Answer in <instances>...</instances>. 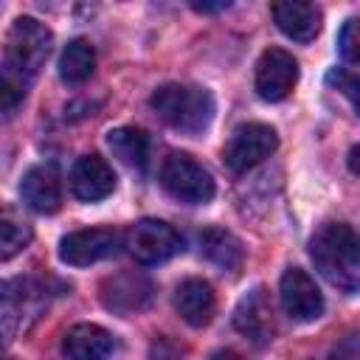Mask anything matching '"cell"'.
Instances as JSON below:
<instances>
[{"mask_svg":"<svg viewBox=\"0 0 360 360\" xmlns=\"http://www.w3.org/2000/svg\"><path fill=\"white\" fill-rule=\"evenodd\" d=\"M53 34L34 17H17L6 34L3 51V79H0V104L6 115H14L17 104L25 96L28 82L39 73L51 53Z\"/></svg>","mask_w":360,"mask_h":360,"instance_id":"6da1fadb","label":"cell"},{"mask_svg":"<svg viewBox=\"0 0 360 360\" xmlns=\"http://www.w3.org/2000/svg\"><path fill=\"white\" fill-rule=\"evenodd\" d=\"M315 270L340 292L360 290V233L346 222H323L309 239Z\"/></svg>","mask_w":360,"mask_h":360,"instance_id":"7a4b0ae2","label":"cell"},{"mask_svg":"<svg viewBox=\"0 0 360 360\" xmlns=\"http://www.w3.org/2000/svg\"><path fill=\"white\" fill-rule=\"evenodd\" d=\"M152 110L172 127L188 135H197L208 129L214 118V98L205 87L191 84H163L149 98Z\"/></svg>","mask_w":360,"mask_h":360,"instance_id":"3957f363","label":"cell"},{"mask_svg":"<svg viewBox=\"0 0 360 360\" xmlns=\"http://www.w3.org/2000/svg\"><path fill=\"white\" fill-rule=\"evenodd\" d=\"M160 186L174 200L188 202V205H200V202H208L214 197V177H211V172L202 163H197L191 155H186V152H172L163 160Z\"/></svg>","mask_w":360,"mask_h":360,"instance_id":"277c9868","label":"cell"},{"mask_svg":"<svg viewBox=\"0 0 360 360\" xmlns=\"http://www.w3.org/2000/svg\"><path fill=\"white\" fill-rule=\"evenodd\" d=\"M278 146V135L270 124H259V121H250V124H242L233 129V135L228 138L225 143V166L231 172H248L250 166L262 163L264 158H270Z\"/></svg>","mask_w":360,"mask_h":360,"instance_id":"5b68a950","label":"cell"},{"mask_svg":"<svg viewBox=\"0 0 360 360\" xmlns=\"http://www.w3.org/2000/svg\"><path fill=\"white\" fill-rule=\"evenodd\" d=\"M183 248L180 233L163 219H138L127 231V250L141 264H160Z\"/></svg>","mask_w":360,"mask_h":360,"instance_id":"8992f818","label":"cell"},{"mask_svg":"<svg viewBox=\"0 0 360 360\" xmlns=\"http://www.w3.org/2000/svg\"><path fill=\"white\" fill-rule=\"evenodd\" d=\"M118 248V233L112 228H82L59 242V259L70 267H87L107 256H112Z\"/></svg>","mask_w":360,"mask_h":360,"instance_id":"52a82bcc","label":"cell"},{"mask_svg":"<svg viewBox=\"0 0 360 360\" xmlns=\"http://www.w3.org/2000/svg\"><path fill=\"white\" fill-rule=\"evenodd\" d=\"M298 82V62L281 51L267 48L256 62V93L264 101H281L290 96V90Z\"/></svg>","mask_w":360,"mask_h":360,"instance_id":"ba28073f","label":"cell"},{"mask_svg":"<svg viewBox=\"0 0 360 360\" xmlns=\"http://www.w3.org/2000/svg\"><path fill=\"white\" fill-rule=\"evenodd\" d=\"M278 295H281L284 312L298 323H309L323 312V295L301 267H290L281 276Z\"/></svg>","mask_w":360,"mask_h":360,"instance_id":"9c48e42d","label":"cell"},{"mask_svg":"<svg viewBox=\"0 0 360 360\" xmlns=\"http://www.w3.org/2000/svg\"><path fill=\"white\" fill-rule=\"evenodd\" d=\"M233 326L256 346H267L276 335V321H273V307L267 301V292L262 287L250 290L233 309Z\"/></svg>","mask_w":360,"mask_h":360,"instance_id":"30bf717a","label":"cell"},{"mask_svg":"<svg viewBox=\"0 0 360 360\" xmlns=\"http://www.w3.org/2000/svg\"><path fill=\"white\" fill-rule=\"evenodd\" d=\"M152 298V284L141 273H118L104 278L101 284V304L118 315L141 312Z\"/></svg>","mask_w":360,"mask_h":360,"instance_id":"8fae6325","label":"cell"},{"mask_svg":"<svg viewBox=\"0 0 360 360\" xmlns=\"http://www.w3.org/2000/svg\"><path fill=\"white\" fill-rule=\"evenodd\" d=\"M70 188L82 202H98L112 194L115 174L101 155H82L70 172Z\"/></svg>","mask_w":360,"mask_h":360,"instance_id":"7c38bea8","label":"cell"},{"mask_svg":"<svg viewBox=\"0 0 360 360\" xmlns=\"http://www.w3.org/2000/svg\"><path fill=\"white\" fill-rule=\"evenodd\" d=\"M20 194L25 200L28 208H34L37 214H53L62 205V183L53 166L42 163L25 172L22 183H20Z\"/></svg>","mask_w":360,"mask_h":360,"instance_id":"4fadbf2b","label":"cell"},{"mask_svg":"<svg viewBox=\"0 0 360 360\" xmlns=\"http://www.w3.org/2000/svg\"><path fill=\"white\" fill-rule=\"evenodd\" d=\"M273 20L281 34H287L295 42H309L321 31V8L315 3H301V0H284L273 3Z\"/></svg>","mask_w":360,"mask_h":360,"instance_id":"5bb4252c","label":"cell"},{"mask_svg":"<svg viewBox=\"0 0 360 360\" xmlns=\"http://www.w3.org/2000/svg\"><path fill=\"white\" fill-rule=\"evenodd\" d=\"M112 346V335L96 323H76L62 338V354L68 360H107Z\"/></svg>","mask_w":360,"mask_h":360,"instance_id":"9a60e30c","label":"cell"},{"mask_svg":"<svg viewBox=\"0 0 360 360\" xmlns=\"http://www.w3.org/2000/svg\"><path fill=\"white\" fill-rule=\"evenodd\" d=\"M214 290L202 278H186L174 290V309L188 326H205L214 318Z\"/></svg>","mask_w":360,"mask_h":360,"instance_id":"2e32d148","label":"cell"},{"mask_svg":"<svg viewBox=\"0 0 360 360\" xmlns=\"http://www.w3.org/2000/svg\"><path fill=\"white\" fill-rule=\"evenodd\" d=\"M200 250L208 262H214L217 267H222L228 273H236L245 262L242 242L225 228H205L200 233Z\"/></svg>","mask_w":360,"mask_h":360,"instance_id":"e0dca14e","label":"cell"},{"mask_svg":"<svg viewBox=\"0 0 360 360\" xmlns=\"http://www.w3.org/2000/svg\"><path fill=\"white\" fill-rule=\"evenodd\" d=\"M37 292L31 287V281H6L3 284V323H6V340H11L17 335V329L22 326V312H37Z\"/></svg>","mask_w":360,"mask_h":360,"instance_id":"ac0fdd59","label":"cell"},{"mask_svg":"<svg viewBox=\"0 0 360 360\" xmlns=\"http://www.w3.org/2000/svg\"><path fill=\"white\" fill-rule=\"evenodd\" d=\"M107 146L112 155L132 169H146L149 163V135L138 127H118L107 132Z\"/></svg>","mask_w":360,"mask_h":360,"instance_id":"d6986e66","label":"cell"},{"mask_svg":"<svg viewBox=\"0 0 360 360\" xmlns=\"http://www.w3.org/2000/svg\"><path fill=\"white\" fill-rule=\"evenodd\" d=\"M96 70V51L87 39H70L59 56V76L68 84H82Z\"/></svg>","mask_w":360,"mask_h":360,"instance_id":"ffe728a7","label":"cell"},{"mask_svg":"<svg viewBox=\"0 0 360 360\" xmlns=\"http://www.w3.org/2000/svg\"><path fill=\"white\" fill-rule=\"evenodd\" d=\"M31 242V228L11 211V208H6V214H3V222H0V256L8 262L14 253H20L25 245Z\"/></svg>","mask_w":360,"mask_h":360,"instance_id":"44dd1931","label":"cell"},{"mask_svg":"<svg viewBox=\"0 0 360 360\" xmlns=\"http://www.w3.org/2000/svg\"><path fill=\"white\" fill-rule=\"evenodd\" d=\"M326 82L354 107V112L360 115V76H354V73H349V70H329L326 73Z\"/></svg>","mask_w":360,"mask_h":360,"instance_id":"7402d4cb","label":"cell"},{"mask_svg":"<svg viewBox=\"0 0 360 360\" xmlns=\"http://www.w3.org/2000/svg\"><path fill=\"white\" fill-rule=\"evenodd\" d=\"M338 45H340L343 59L360 68V17H352V20H346V22H343Z\"/></svg>","mask_w":360,"mask_h":360,"instance_id":"603a6c76","label":"cell"},{"mask_svg":"<svg viewBox=\"0 0 360 360\" xmlns=\"http://www.w3.org/2000/svg\"><path fill=\"white\" fill-rule=\"evenodd\" d=\"M149 357H152V360H180V357H183V346H177L172 338L160 335V338H155Z\"/></svg>","mask_w":360,"mask_h":360,"instance_id":"cb8c5ba5","label":"cell"},{"mask_svg":"<svg viewBox=\"0 0 360 360\" xmlns=\"http://www.w3.org/2000/svg\"><path fill=\"white\" fill-rule=\"evenodd\" d=\"M326 360H360V335H349L346 340H340Z\"/></svg>","mask_w":360,"mask_h":360,"instance_id":"d4e9b609","label":"cell"},{"mask_svg":"<svg viewBox=\"0 0 360 360\" xmlns=\"http://www.w3.org/2000/svg\"><path fill=\"white\" fill-rule=\"evenodd\" d=\"M208 360H245V357H242V354H236L233 349H217Z\"/></svg>","mask_w":360,"mask_h":360,"instance_id":"484cf974","label":"cell"},{"mask_svg":"<svg viewBox=\"0 0 360 360\" xmlns=\"http://www.w3.org/2000/svg\"><path fill=\"white\" fill-rule=\"evenodd\" d=\"M349 169L360 177V143H357V146H352V152H349Z\"/></svg>","mask_w":360,"mask_h":360,"instance_id":"4316f807","label":"cell"},{"mask_svg":"<svg viewBox=\"0 0 360 360\" xmlns=\"http://www.w3.org/2000/svg\"><path fill=\"white\" fill-rule=\"evenodd\" d=\"M197 11H217V8H228V3H219V6H211V3H194Z\"/></svg>","mask_w":360,"mask_h":360,"instance_id":"83f0119b","label":"cell"}]
</instances>
